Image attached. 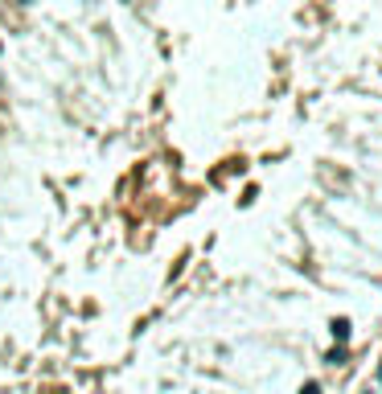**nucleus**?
<instances>
[{"label":"nucleus","instance_id":"obj_1","mask_svg":"<svg viewBox=\"0 0 382 394\" xmlns=\"http://www.w3.org/2000/svg\"><path fill=\"white\" fill-rule=\"evenodd\" d=\"M333 337H337V341H350V321H345V316L333 321Z\"/></svg>","mask_w":382,"mask_h":394},{"label":"nucleus","instance_id":"obj_2","mask_svg":"<svg viewBox=\"0 0 382 394\" xmlns=\"http://www.w3.org/2000/svg\"><path fill=\"white\" fill-rule=\"evenodd\" d=\"M300 394H321V386H316V382H309V386H300Z\"/></svg>","mask_w":382,"mask_h":394}]
</instances>
